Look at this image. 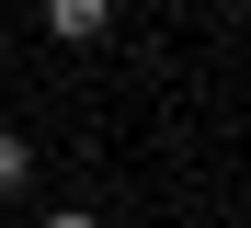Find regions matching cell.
<instances>
[{"label":"cell","mask_w":251,"mask_h":228,"mask_svg":"<svg viewBox=\"0 0 251 228\" xmlns=\"http://www.w3.org/2000/svg\"><path fill=\"white\" fill-rule=\"evenodd\" d=\"M103 23H114V0H46V34L57 46H92Z\"/></svg>","instance_id":"obj_1"},{"label":"cell","mask_w":251,"mask_h":228,"mask_svg":"<svg viewBox=\"0 0 251 228\" xmlns=\"http://www.w3.org/2000/svg\"><path fill=\"white\" fill-rule=\"evenodd\" d=\"M12 194H34V149H23L12 126H0V205H12Z\"/></svg>","instance_id":"obj_2"},{"label":"cell","mask_w":251,"mask_h":228,"mask_svg":"<svg viewBox=\"0 0 251 228\" xmlns=\"http://www.w3.org/2000/svg\"><path fill=\"white\" fill-rule=\"evenodd\" d=\"M46 228H103V217H92V205H57V217H46Z\"/></svg>","instance_id":"obj_3"}]
</instances>
